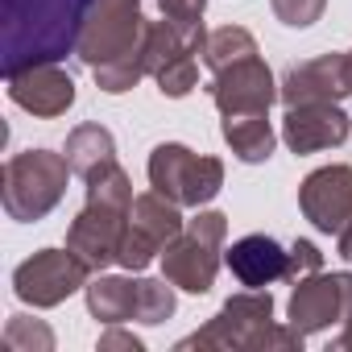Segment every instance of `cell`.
<instances>
[{
	"instance_id": "obj_23",
	"label": "cell",
	"mask_w": 352,
	"mask_h": 352,
	"mask_svg": "<svg viewBox=\"0 0 352 352\" xmlns=\"http://www.w3.org/2000/svg\"><path fill=\"white\" fill-rule=\"evenodd\" d=\"M174 315V282L170 278H141L137 290V319L141 323H166Z\"/></svg>"
},
{
	"instance_id": "obj_28",
	"label": "cell",
	"mask_w": 352,
	"mask_h": 352,
	"mask_svg": "<svg viewBox=\"0 0 352 352\" xmlns=\"http://www.w3.org/2000/svg\"><path fill=\"white\" fill-rule=\"evenodd\" d=\"M112 348H129V352H141L145 344H141L133 331H120L116 323H108V331L100 336V352H112Z\"/></svg>"
},
{
	"instance_id": "obj_9",
	"label": "cell",
	"mask_w": 352,
	"mask_h": 352,
	"mask_svg": "<svg viewBox=\"0 0 352 352\" xmlns=\"http://www.w3.org/2000/svg\"><path fill=\"white\" fill-rule=\"evenodd\" d=\"M87 278H91V265L71 253V249H42L34 253L30 261H21L13 270V290L21 302L30 307H58L67 302L75 290H87Z\"/></svg>"
},
{
	"instance_id": "obj_22",
	"label": "cell",
	"mask_w": 352,
	"mask_h": 352,
	"mask_svg": "<svg viewBox=\"0 0 352 352\" xmlns=\"http://www.w3.org/2000/svg\"><path fill=\"white\" fill-rule=\"evenodd\" d=\"M91 75H96V87H100V91H108V96L133 91V87L149 75V67H145V46H141V50H133V54H124V58H116V63L96 67Z\"/></svg>"
},
{
	"instance_id": "obj_10",
	"label": "cell",
	"mask_w": 352,
	"mask_h": 352,
	"mask_svg": "<svg viewBox=\"0 0 352 352\" xmlns=\"http://www.w3.org/2000/svg\"><path fill=\"white\" fill-rule=\"evenodd\" d=\"M183 216H179V204L166 199L162 191H145L133 199V212H129V228H124V241H120V257L116 265H124L129 274L133 270H145L153 261V253H162L174 236L183 232Z\"/></svg>"
},
{
	"instance_id": "obj_14",
	"label": "cell",
	"mask_w": 352,
	"mask_h": 352,
	"mask_svg": "<svg viewBox=\"0 0 352 352\" xmlns=\"http://www.w3.org/2000/svg\"><path fill=\"white\" fill-rule=\"evenodd\" d=\"M208 91H212V100H216V108L224 116H236V112H270V104L278 100L274 71L257 54L232 63L228 71H220Z\"/></svg>"
},
{
	"instance_id": "obj_13",
	"label": "cell",
	"mask_w": 352,
	"mask_h": 352,
	"mask_svg": "<svg viewBox=\"0 0 352 352\" xmlns=\"http://www.w3.org/2000/svg\"><path fill=\"white\" fill-rule=\"evenodd\" d=\"M352 96V63L348 54H319L311 63H298L286 71L282 87H278V100L286 108L294 104H340Z\"/></svg>"
},
{
	"instance_id": "obj_29",
	"label": "cell",
	"mask_w": 352,
	"mask_h": 352,
	"mask_svg": "<svg viewBox=\"0 0 352 352\" xmlns=\"http://www.w3.org/2000/svg\"><path fill=\"white\" fill-rule=\"evenodd\" d=\"M336 352H352V307H348V319H344V331L336 336V344H331Z\"/></svg>"
},
{
	"instance_id": "obj_20",
	"label": "cell",
	"mask_w": 352,
	"mask_h": 352,
	"mask_svg": "<svg viewBox=\"0 0 352 352\" xmlns=\"http://www.w3.org/2000/svg\"><path fill=\"white\" fill-rule=\"evenodd\" d=\"M137 290H141V278H96L87 282V311L100 319V323H124V319H137Z\"/></svg>"
},
{
	"instance_id": "obj_3",
	"label": "cell",
	"mask_w": 352,
	"mask_h": 352,
	"mask_svg": "<svg viewBox=\"0 0 352 352\" xmlns=\"http://www.w3.org/2000/svg\"><path fill=\"white\" fill-rule=\"evenodd\" d=\"M71 162L67 153H54V149H25V153H13L5 162V212L9 220H21V224H34L42 220L46 212H54L67 195V179H71Z\"/></svg>"
},
{
	"instance_id": "obj_19",
	"label": "cell",
	"mask_w": 352,
	"mask_h": 352,
	"mask_svg": "<svg viewBox=\"0 0 352 352\" xmlns=\"http://www.w3.org/2000/svg\"><path fill=\"white\" fill-rule=\"evenodd\" d=\"M67 162H71V170L79 174V179L87 183L91 174H100V170H108V166H116V141H112V133L104 129V124H75L71 129V137H67Z\"/></svg>"
},
{
	"instance_id": "obj_17",
	"label": "cell",
	"mask_w": 352,
	"mask_h": 352,
	"mask_svg": "<svg viewBox=\"0 0 352 352\" xmlns=\"http://www.w3.org/2000/svg\"><path fill=\"white\" fill-rule=\"evenodd\" d=\"M228 270H232V278L241 286L261 290V286H270V282L290 274V249H282L265 232H249V236H241L228 249Z\"/></svg>"
},
{
	"instance_id": "obj_31",
	"label": "cell",
	"mask_w": 352,
	"mask_h": 352,
	"mask_svg": "<svg viewBox=\"0 0 352 352\" xmlns=\"http://www.w3.org/2000/svg\"><path fill=\"white\" fill-rule=\"evenodd\" d=\"M348 63H352V50H348Z\"/></svg>"
},
{
	"instance_id": "obj_7",
	"label": "cell",
	"mask_w": 352,
	"mask_h": 352,
	"mask_svg": "<svg viewBox=\"0 0 352 352\" xmlns=\"http://www.w3.org/2000/svg\"><path fill=\"white\" fill-rule=\"evenodd\" d=\"M145 34H149V21L141 17V0H96L79 30L75 54L96 71L104 63H116V58L141 50Z\"/></svg>"
},
{
	"instance_id": "obj_16",
	"label": "cell",
	"mask_w": 352,
	"mask_h": 352,
	"mask_svg": "<svg viewBox=\"0 0 352 352\" xmlns=\"http://www.w3.org/2000/svg\"><path fill=\"white\" fill-rule=\"evenodd\" d=\"M9 100L34 116H63L75 104V79L58 63H38L9 75Z\"/></svg>"
},
{
	"instance_id": "obj_11",
	"label": "cell",
	"mask_w": 352,
	"mask_h": 352,
	"mask_svg": "<svg viewBox=\"0 0 352 352\" xmlns=\"http://www.w3.org/2000/svg\"><path fill=\"white\" fill-rule=\"evenodd\" d=\"M348 307H352V274H307L298 278L294 294H290V323L311 336V331H323L331 323H344L348 319Z\"/></svg>"
},
{
	"instance_id": "obj_5",
	"label": "cell",
	"mask_w": 352,
	"mask_h": 352,
	"mask_svg": "<svg viewBox=\"0 0 352 352\" xmlns=\"http://www.w3.org/2000/svg\"><path fill=\"white\" fill-rule=\"evenodd\" d=\"M204 25H183V21H149L145 34V67L157 79V91L170 100H183L191 96V87L199 83V58L204 54Z\"/></svg>"
},
{
	"instance_id": "obj_6",
	"label": "cell",
	"mask_w": 352,
	"mask_h": 352,
	"mask_svg": "<svg viewBox=\"0 0 352 352\" xmlns=\"http://www.w3.org/2000/svg\"><path fill=\"white\" fill-rule=\"evenodd\" d=\"M149 183L179 208H204L224 187V162L195 153L179 141H166L149 153Z\"/></svg>"
},
{
	"instance_id": "obj_25",
	"label": "cell",
	"mask_w": 352,
	"mask_h": 352,
	"mask_svg": "<svg viewBox=\"0 0 352 352\" xmlns=\"http://www.w3.org/2000/svg\"><path fill=\"white\" fill-rule=\"evenodd\" d=\"M270 9H274V17H278L282 25L307 30V25H315V21L323 17L327 0H270Z\"/></svg>"
},
{
	"instance_id": "obj_30",
	"label": "cell",
	"mask_w": 352,
	"mask_h": 352,
	"mask_svg": "<svg viewBox=\"0 0 352 352\" xmlns=\"http://www.w3.org/2000/svg\"><path fill=\"white\" fill-rule=\"evenodd\" d=\"M336 241H340V257H344V261H352V224H348Z\"/></svg>"
},
{
	"instance_id": "obj_2",
	"label": "cell",
	"mask_w": 352,
	"mask_h": 352,
	"mask_svg": "<svg viewBox=\"0 0 352 352\" xmlns=\"http://www.w3.org/2000/svg\"><path fill=\"white\" fill-rule=\"evenodd\" d=\"M133 199L137 195H133V183L120 170V162L87 179V204L75 216V224L67 228V249L79 253L91 265V274H100L104 265H112L120 257V241L129 228Z\"/></svg>"
},
{
	"instance_id": "obj_21",
	"label": "cell",
	"mask_w": 352,
	"mask_h": 352,
	"mask_svg": "<svg viewBox=\"0 0 352 352\" xmlns=\"http://www.w3.org/2000/svg\"><path fill=\"white\" fill-rule=\"evenodd\" d=\"M253 54H257V42H253V34L241 30V25H220V30L208 34V42H204V63L212 67V75H220V71H228L232 63L253 58Z\"/></svg>"
},
{
	"instance_id": "obj_4",
	"label": "cell",
	"mask_w": 352,
	"mask_h": 352,
	"mask_svg": "<svg viewBox=\"0 0 352 352\" xmlns=\"http://www.w3.org/2000/svg\"><path fill=\"white\" fill-rule=\"evenodd\" d=\"M228 236V216L224 212H199L195 220L183 224L162 253V274L187 290V294H208L216 274H220V245Z\"/></svg>"
},
{
	"instance_id": "obj_18",
	"label": "cell",
	"mask_w": 352,
	"mask_h": 352,
	"mask_svg": "<svg viewBox=\"0 0 352 352\" xmlns=\"http://www.w3.org/2000/svg\"><path fill=\"white\" fill-rule=\"evenodd\" d=\"M220 133H224L228 149H232L241 162H249V166L270 162V153H274V145H278L274 124H270V112H236V116H224Z\"/></svg>"
},
{
	"instance_id": "obj_12",
	"label": "cell",
	"mask_w": 352,
	"mask_h": 352,
	"mask_svg": "<svg viewBox=\"0 0 352 352\" xmlns=\"http://www.w3.org/2000/svg\"><path fill=\"white\" fill-rule=\"evenodd\" d=\"M302 216L319 228L340 236L352 224V166H319L298 187Z\"/></svg>"
},
{
	"instance_id": "obj_26",
	"label": "cell",
	"mask_w": 352,
	"mask_h": 352,
	"mask_svg": "<svg viewBox=\"0 0 352 352\" xmlns=\"http://www.w3.org/2000/svg\"><path fill=\"white\" fill-rule=\"evenodd\" d=\"M319 265H323V253H319L311 241H294V245H290V274H286V278H294V282H298V278L315 274Z\"/></svg>"
},
{
	"instance_id": "obj_24",
	"label": "cell",
	"mask_w": 352,
	"mask_h": 352,
	"mask_svg": "<svg viewBox=\"0 0 352 352\" xmlns=\"http://www.w3.org/2000/svg\"><path fill=\"white\" fill-rule=\"evenodd\" d=\"M5 348L9 352H50L54 348V331L42 323V319H30V315H9L5 323Z\"/></svg>"
},
{
	"instance_id": "obj_15",
	"label": "cell",
	"mask_w": 352,
	"mask_h": 352,
	"mask_svg": "<svg viewBox=\"0 0 352 352\" xmlns=\"http://www.w3.org/2000/svg\"><path fill=\"white\" fill-rule=\"evenodd\" d=\"M352 133V116L340 104H294L282 116V141L294 153H319L331 145H344Z\"/></svg>"
},
{
	"instance_id": "obj_27",
	"label": "cell",
	"mask_w": 352,
	"mask_h": 352,
	"mask_svg": "<svg viewBox=\"0 0 352 352\" xmlns=\"http://www.w3.org/2000/svg\"><path fill=\"white\" fill-rule=\"evenodd\" d=\"M157 9H162V17H170V21L204 25V9H208V0H157Z\"/></svg>"
},
{
	"instance_id": "obj_1",
	"label": "cell",
	"mask_w": 352,
	"mask_h": 352,
	"mask_svg": "<svg viewBox=\"0 0 352 352\" xmlns=\"http://www.w3.org/2000/svg\"><path fill=\"white\" fill-rule=\"evenodd\" d=\"M96 0H0L5 21V75H17L38 63H58L75 54L79 30Z\"/></svg>"
},
{
	"instance_id": "obj_8",
	"label": "cell",
	"mask_w": 352,
	"mask_h": 352,
	"mask_svg": "<svg viewBox=\"0 0 352 352\" xmlns=\"http://www.w3.org/2000/svg\"><path fill=\"white\" fill-rule=\"evenodd\" d=\"M274 327V298L270 290H241L232 294L216 319H208V327H199L195 336L179 340V348H253L265 352V336Z\"/></svg>"
}]
</instances>
